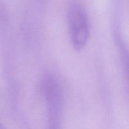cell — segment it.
<instances>
[{
  "mask_svg": "<svg viewBox=\"0 0 129 129\" xmlns=\"http://www.w3.org/2000/svg\"><path fill=\"white\" fill-rule=\"evenodd\" d=\"M68 20L72 44L76 50H81L86 44L89 34V21L85 10L79 4H72L68 9Z\"/></svg>",
  "mask_w": 129,
  "mask_h": 129,
  "instance_id": "6da1fadb",
  "label": "cell"
},
{
  "mask_svg": "<svg viewBox=\"0 0 129 129\" xmlns=\"http://www.w3.org/2000/svg\"><path fill=\"white\" fill-rule=\"evenodd\" d=\"M0 129H5V128L3 127V126L1 124V123H0Z\"/></svg>",
  "mask_w": 129,
  "mask_h": 129,
  "instance_id": "7a4b0ae2",
  "label": "cell"
}]
</instances>
